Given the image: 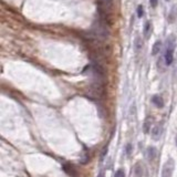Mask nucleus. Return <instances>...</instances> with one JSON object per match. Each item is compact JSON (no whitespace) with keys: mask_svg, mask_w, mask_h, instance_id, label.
Returning a JSON list of instances; mask_svg holds the SVG:
<instances>
[{"mask_svg":"<svg viewBox=\"0 0 177 177\" xmlns=\"http://www.w3.org/2000/svg\"><path fill=\"white\" fill-rule=\"evenodd\" d=\"M142 48H143L142 39L139 38V37H136L135 41H134V49H135V51H139V50H142Z\"/></svg>","mask_w":177,"mask_h":177,"instance_id":"nucleus-8","label":"nucleus"},{"mask_svg":"<svg viewBox=\"0 0 177 177\" xmlns=\"http://www.w3.org/2000/svg\"><path fill=\"white\" fill-rule=\"evenodd\" d=\"M162 132H163V128L160 125H156L153 130H152V137L154 139H160V135H162Z\"/></svg>","mask_w":177,"mask_h":177,"instance_id":"nucleus-5","label":"nucleus"},{"mask_svg":"<svg viewBox=\"0 0 177 177\" xmlns=\"http://www.w3.org/2000/svg\"><path fill=\"white\" fill-rule=\"evenodd\" d=\"M64 171H67L68 174L69 175H71V176H74L76 177V171H74V168H73L72 166L71 165H64Z\"/></svg>","mask_w":177,"mask_h":177,"instance_id":"nucleus-11","label":"nucleus"},{"mask_svg":"<svg viewBox=\"0 0 177 177\" xmlns=\"http://www.w3.org/2000/svg\"><path fill=\"white\" fill-rule=\"evenodd\" d=\"M160 46H162L160 41H156V42L154 43V46H153V48H152V54L153 55L158 54L160 51Z\"/></svg>","mask_w":177,"mask_h":177,"instance_id":"nucleus-9","label":"nucleus"},{"mask_svg":"<svg viewBox=\"0 0 177 177\" xmlns=\"http://www.w3.org/2000/svg\"><path fill=\"white\" fill-rule=\"evenodd\" d=\"M176 15H177V7H173L171 10V13H169V21L173 22L175 20V18H176Z\"/></svg>","mask_w":177,"mask_h":177,"instance_id":"nucleus-12","label":"nucleus"},{"mask_svg":"<svg viewBox=\"0 0 177 177\" xmlns=\"http://www.w3.org/2000/svg\"><path fill=\"white\" fill-rule=\"evenodd\" d=\"M152 102L154 103V105L157 106V108L160 109L164 106V100H163V98L160 95H154L152 98Z\"/></svg>","mask_w":177,"mask_h":177,"instance_id":"nucleus-6","label":"nucleus"},{"mask_svg":"<svg viewBox=\"0 0 177 177\" xmlns=\"http://www.w3.org/2000/svg\"><path fill=\"white\" fill-rule=\"evenodd\" d=\"M152 31H153V27H152V23L149 21H146L145 24H144V28H143V35L145 39H149L152 35Z\"/></svg>","mask_w":177,"mask_h":177,"instance_id":"nucleus-4","label":"nucleus"},{"mask_svg":"<svg viewBox=\"0 0 177 177\" xmlns=\"http://www.w3.org/2000/svg\"><path fill=\"white\" fill-rule=\"evenodd\" d=\"M152 122H153V119L152 117H147L144 122V125H143V130H144V133L148 134L149 131H151V126H152Z\"/></svg>","mask_w":177,"mask_h":177,"instance_id":"nucleus-7","label":"nucleus"},{"mask_svg":"<svg viewBox=\"0 0 177 177\" xmlns=\"http://www.w3.org/2000/svg\"><path fill=\"white\" fill-rule=\"evenodd\" d=\"M98 177H104V174H103V173H101V174H100Z\"/></svg>","mask_w":177,"mask_h":177,"instance_id":"nucleus-17","label":"nucleus"},{"mask_svg":"<svg viewBox=\"0 0 177 177\" xmlns=\"http://www.w3.org/2000/svg\"><path fill=\"white\" fill-rule=\"evenodd\" d=\"M175 168V163L174 160H168L167 162L164 164L163 166V169H162V177H171L173 175V171H174Z\"/></svg>","mask_w":177,"mask_h":177,"instance_id":"nucleus-3","label":"nucleus"},{"mask_svg":"<svg viewBox=\"0 0 177 177\" xmlns=\"http://www.w3.org/2000/svg\"><path fill=\"white\" fill-rule=\"evenodd\" d=\"M98 6H99V12L106 19L110 17L113 10V1L112 0H98Z\"/></svg>","mask_w":177,"mask_h":177,"instance_id":"nucleus-2","label":"nucleus"},{"mask_svg":"<svg viewBox=\"0 0 177 177\" xmlns=\"http://www.w3.org/2000/svg\"><path fill=\"white\" fill-rule=\"evenodd\" d=\"M176 144H177V136H176Z\"/></svg>","mask_w":177,"mask_h":177,"instance_id":"nucleus-18","label":"nucleus"},{"mask_svg":"<svg viewBox=\"0 0 177 177\" xmlns=\"http://www.w3.org/2000/svg\"><path fill=\"white\" fill-rule=\"evenodd\" d=\"M147 156H148V160H154L155 156H156V148H155V147H148Z\"/></svg>","mask_w":177,"mask_h":177,"instance_id":"nucleus-10","label":"nucleus"},{"mask_svg":"<svg viewBox=\"0 0 177 177\" xmlns=\"http://www.w3.org/2000/svg\"><path fill=\"white\" fill-rule=\"evenodd\" d=\"M131 148H132L131 144H128V145L126 146V154H127V155L131 154Z\"/></svg>","mask_w":177,"mask_h":177,"instance_id":"nucleus-16","label":"nucleus"},{"mask_svg":"<svg viewBox=\"0 0 177 177\" xmlns=\"http://www.w3.org/2000/svg\"><path fill=\"white\" fill-rule=\"evenodd\" d=\"M166 1H169V0H166Z\"/></svg>","mask_w":177,"mask_h":177,"instance_id":"nucleus-19","label":"nucleus"},{"mask_svg":"<svg viewBox=\"0 0 177 177\" xmlns=\"http://www.w3.org/2000/svg\"><path fill=\"white\" fill-rule=\"evenodd\" d=\"M157 2H158V0H149V3H151V6L153 8H155L157 6Z\"/></svg>","mask_w":177,"mask_h":177,"instance_id":"nucleus-15","label":"nucleus"},{"mask_svg":"<svg viewBox=\"0 0 177 177\" xmlns=\"http://www.w3.org/2000/svg\"><path fill=\"white\" fill-rule=\"evenodd\" d=\"M174 49H175V37L169 35L166 40L165 46V63L166 65H171L174 60Z\"/></svg>","mask_w":177,"mask_h":177,"instance_id":"nucleus-1","label":"nucleus"},{"mask_svg":"<svg viewBox=\"0 0 177 177\" xmlns=\"http://www.w3.org/2000/svg\"><path fill=\"white\" fill-rule=\"evenodd\" d=\"M115 177H125L124 171H123V169H119V171H116Z\"/></svg>","mask_w":177,"mask_h":177,"instance_id":"nucleus-14","label":"nucleus"},{"mask_svg":"<svg viewBox=\"0 0 177 177\" xmlns=\"http://www.w3.org/2000/svg\"><path fill=\"white\" fill-rule=\"evenodd\" d=\"M137 16H138V18H142L144 16V8H143L142 5H139L137 7Z\"/></svg>","mask_w":177,"mask_h":177,"instance_id":"nucleus-13","label":"nucleus"}]
</instances>
